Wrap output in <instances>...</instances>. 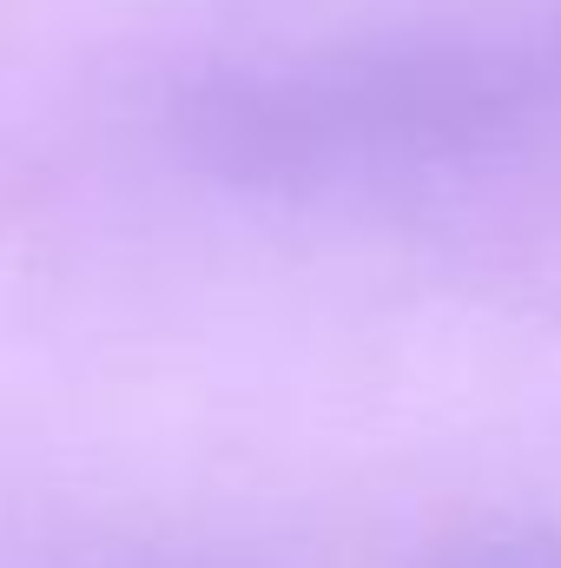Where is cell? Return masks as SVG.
Wrapping results in <instances>:
<instances>
[{"instance_id": "cell-1", "label": "cell", "mask_w": 561, "mask_h": 568, "mask_svg": "<svg viewBox=\"0 0 561 568\" xmlns=\"http://www.w3.org/2000/svg\"><path fill=\"white\" fill-rule=\"evenodd\" d=\"M422 568H561V536L549 523H476L429 549Z\"/></svg>"}]
</instances>
